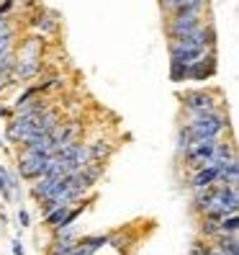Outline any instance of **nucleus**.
Instances as JSON below:
<instances>
[{"label":"nucleus","mask_w":239,"mask_h":255,"mask_svg":"<svg viewBox=\"0 0 239 255\" xmlns=\"http://www.w3.org/2000/svg\"><path fill=\"white\" fill-rule=\"evenodd\" d=\"M41 70V39L31 36L23 41L21 52L16 54V65H13V83H23L36 78V72Z\"/></svg>","instance_id":"1"},{"label":"nucleus","mask_w":239,"mask_h":255,"mask_svg":"<svg viewBox=\"0 0 239 255\" xmlns=\"http://www.w3.org/2000/svg\"><path fill=\"white\" fill-rule=\"evenodd\" d=\"M227 129H229V122L219 109L208 111V114H193L185 124V131L190 134V139H208V137L221 139V134Z\"/></svg>","instance_id":"2"},{"label":"nucleus","mask_w":239,"mask_h":255,"mask_svg":"<svg viewBox=\"0 0 239 255\" xmlns=\"http://www.w3.org/2000/svg\"><path fill=\"white\" fill-rule=\"evenodd\" d=\"M198 26H203V10H175V13H170L167 34H170V39H177V36L196 31Z\"/></svg>","instance_id":"3"},{"label":"nucleus","mask_w":239,"mask_h":255,"mask_svg":"<svg viewBox=\"0 0 239 255\" xmlns=\"http://www.w3.org/2000/svg\"><path fill=\"white\" fill-rule=\"evenodd\" d=\"M183 106H185V111L193 116V114L216 111V109H219V101H216L211 93H206V91H190V93L183 96Z\"/></svg>","instance_id":"4"},{"label":"nucleus","mask_w":239,"mask_h":255,"mask_svg":"<svg viewBox=\"0 0 239 255\" xmlns=\"http://www.w3.org/2000/svg\"><path fill=\"white\" fill-rule=\"evenodd\" d=\"M49 157L52 155H31V157H23L18 160V168H21V175L26 181H36L47 173V165H49Z\"/></svg>","instance_id":"5"},{"label":"nucleus","mask_w":239,"mask_h":255,"mask_svg":"<svg viewBox=\"0 0 239 255\" xmlns=\"http://www.w3.org/2000/svg\"><path fill=\"white\" fill-rule=\"evenodd\" d=\"M216 181H219V165H203V168H198L196 175H193L190 188L193 191H201V188L214 186Z\"/></svg>","instance_id":"6"},{"label":"nucleus","mask_w":239,"mask_h":255,"mask_svg":"<svg viewBox=\"0 0 239 255\" xmlns=\"http://www.w3.org/2000/svg\"><path fill=\"white\" fill-rule=\"evenodd\" d=\"M111 152H113V147H111V142H106V139H95V142L87 144V155H90V162H100V165H103V160H106Z\"/></svg>","instance_id":"7"},{"label":"nucleus","mask_w":239,"mask_h":255,"mask_svg":"<svg viewBox=\"0 0 239 255\" xmlns=\"http://www.w3.org/2000/svg\"><path fill=\"white\" fill-rule=\"evenodd\" d=\"M221 255H239V243H237V235H221L216 240V248Z\"/></svg>","instance_id":"8"},{"label":"nucleus","mask_w":239,"mask_h":255,"mask_svg":"<svg viewBox=\"0 0 239 255\" xmlns=\"http://www.w3.org/2000/svg\"><path fill=\"white\" fill-rule=\"evenodd\" d=\"M13 34H16V28H5V31H0V59H3V54L13 52Z\"/></svg>","instance_id":"9"},{"label":"nucleus","mask_w":239,"mask_h":255,"mask_svg":"<svg viewBox=\"0 0 239 255\" xmlns=\"http://www.w3.org/2000/svg\"><path fill=\"white\" fill-rule=\"evenodd\" d=\"M34 26L39 28L41 34H54V31H57V21H54L52 16H39V18L34 21Z\"/></svg>","instance_id":"10"},{"label":"nucleus","mask_w":239,"mask_h":255,"mask_svg":"<svg viewBox=\"0 0 239 255\" xmlns=\"http://www.w3.org/2000/svg\"><path fill=\"white\" fill-rule=\"evenodd\" d=\"M39 96V85H31V88H26V91L18 96V101L13 103V109H18V106H23V103H28L31 98H36Z\"/></svg>","instance_id":"11"},{"label":"nucleus","mask_w":239,"mask_h":255,"mask_svg":"<svg viewBox=\"0 0 239 255\" xmlns=\"http://www.w3.org/2000/svg\"><path fill=\"white\" fill-rule=\"evenodd\" d=\"M0 193H3V199H10V175L5 168H0Z\"/></svg>","instance_id":"12"},{"label":"nucleus","mask_w":239,"mask_h":255,"mask_svg":"<svg viewBox=\"0 0 239 255\" xmlns=\"http://www.w3.org/2000/svg\"><path fill=\"white\" fill-rule=\"evenodd\" d=\"M193 144V139H190V134L185 131V127L180 129V134H177V152H180V155H185V149Z\"/></svg>","instance_id":"13"},{"label":"nucleus","mask_w":239,"mask_h":255,"mask_svg":"<svg viewBox=\"0 0 239 255\" xmlns=\"http://www.w3.org/2000/svg\"><path fill=\"white\" fill-rule=\"evenodd\" d=\"M13 83V70H0V93Z\"/></svg>","instance_id":"14"},{"label":"nucleus","mask_w":239,"mask_h":255,"mask_svg":"<svg viewBox=\"0 0 239 255\" xmlns=\"http://www.w3.org/2000/svg\"><path fill=\"white\" fill-rule=\"evenodd\" d=\"M208 250H211L208 245H203V243H196V245H193V250H190V255H208Z\"/></svg>","instance_id":"15"},{"label":"nucleus","mask_w":239,"mask_h":255,"mask_svg":"<svg viewBox=\"0 0 239 255\" xmlns=\"http://www.w3.org/2000/svg\"><path fill=\"white\" fill-rule=\"evenodd\" d=\"M18 222H21V227H28V212L21 209V212H18Z\"/></svg>","instance_id":"16"},{"label":"nucleus","mask_w":239,"mask_h":255,"mask_svg":"<svg viewBox=\"0 0 239 255\" xmlns=\"http://www.w3.org/2000/svg\"><path fill=\"white\" fill-rule=\"evenodd\" d=\"M13 253H16V255H23V248H21V243H13Z\"/></svg>","instance_id":"17"},{"label":"nucleus","mask_w":239,"mask_h":255,"mask_svg":"<svg viewBox=\"0 0 239 255\" xmlns=\"http://www.w3.org/2000/svg\"><path fill=\"white\" fill-rule=\"evenodd\" d=\"M208 255H221V253H219V250H214V248H211V250H208Z\"/></svg>","instance_id":"18"}]
</instances>
